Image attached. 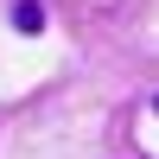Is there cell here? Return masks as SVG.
I'll return each instance as SVG.
<instances>
[{
    "label": "cell",
    "instance_id": "obj_1",
    "mask_svg": "<svg viewBox=\"0 0 159 159\" xmlns=\"http://www.w3.org/2000/svg\"><path fill=\"white\" fill-rule=\"evenodd\" d=\"M13 32L38 38V32H45V7H38V0H13Z\"/></svg>",
    "mask_w": 159,
    "mask_h": 159
},
{
    "label": "cell",
    "instance_id": "obj_2",
    "mask_svg": "<svg viewBox=\"0 0 159 159\" xmlns=\"http://www.w3.org/2000/svg\"><path fill=\"white\" fill-rule=\"evenodd\" d=\"M153 115H159V96H153Z\"/></svg>",
    "mask_w": 159,
    "mask_h": 159
}]
</instances>
